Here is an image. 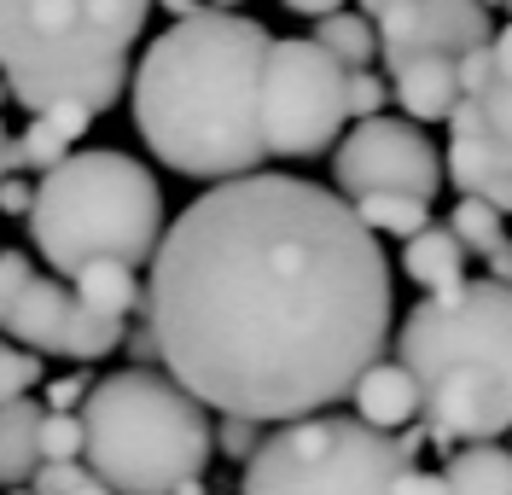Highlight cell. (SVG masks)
Returning <instances> with one entry per match:
<instances>
[{"instance_id":"1","label":"cell","mask_w":512,"mask_h":495,"mask_svg":"<svg viewBox=\"0 0 512 495\" xmlns=\"http://www.w3.org/2000/svg\"><path fill=\"white\" fill-rule=\"evenodd\" d=\"M390 257L350 198L303 175H239L163 228L146 332L163 373L222 420L326 414L390 344Z\"/></svg>"},{"instance_id":"2","label":"cell","mask_w":512,"mask_h":495,"mask_svg":"<svg viewBox=\"0 0 512 495\" xmlns=\"http://www.w3.org/2000/svg\"><path fill=\"white\" fill-rule=\"evenodd\" d=\"M274 35L245 12H198L140 53L134 65V129L163 169L187 181H239L268 164L262 146V65Z\"/></svg>"},{"instance_id":"3","label":"cell","mask_w":512,"mask_h":495,"mask_svg":"<svg viewBox=\"0 0 512 495\" xmlns=\"http://www.w3.org/2000/svg\"><path fill=\"white\" fill-rule=\"evenodd\" d=\"M396 362L419 385L431 443H495L512 431V292L489 274L402 315Z\"/></svg>"},{"instance_id":"4","label":"cell","mask_w":512,"mask_h":495,"mask_svg":"<svg viewBox=\"0 0 512 495\" xmlns=\"http://www.w3.org/2000/svg\"><path fill=\"white\" fill-rule=\"evenodd\" d=\"M152 0H0V76L30 117L53 105L111 111L134 82L128 53Z\"/></svg>"},{"instance_id":"5","label":"cell","mask_w":512,"mask_h":495,"mask_svg":"<svg viewBox=\"0 0 512 495\" xmlns=\"http://www.w3.org/2000/svg\"><path fill=\"white\" fill-rule=\"evenodd\" d=\"M82 431H88L82 466L111 495H181L204 478L216 449L204 402L152 367H123L111 379H94L82 402Z\"/></svg>"},{"instance_id":"6","label":"cell","mask_w":512,"mask_h":495,"mask_svg":"<svg viewBox=\"0 0 512 495\" xmlns=\"http://www.w3.org/2000/svg\"><path fill=\"white\" fill-rule=\"evenodd\" d=\"M30 239L64 280H76L88 263H152L163 245L158 175L117 146L70 152L35 181Z\"/></svg>"},{"instance_id":"7","label":"cell","mask_w":512,"mask_h":495,"mask_svg":"<svg viewBox=\"0 0 512 495\" xmlns=\"http://www.w3.org/2000/svg\"><path fill=\"white\" fill-rule=\"evenodd\" d=\"M414 443V431L384 437L344 414H309L262 437L239 495H396L414 466Z\"/></svg>"},{"instance_id":"8","label":"cell","mask_w":512,"mask_h":495,"mask_svg":"<svg viewBox=\"0 0 512 495\" xmlns=\"http://www.w3.org/2000/svg\"><path fill=\"white\" fill-rule=\"evenodd\" d=\"M256 117L268 158H315L350 123V70L309 35H274Z\"/></svg>"},{"instance_id":"9","label":"cell","mask_w":512,"mask_h":495,"mask_svg":"<svg viewBox=\"0 0 512 495\" xmlns=\"http://www.w3.org/2000/svg\"><path fill=\"white\" fill-rule=\"evenodd\" d=\"M0 332L35 356L64 362H99L123 344V321H105L64 280L35 274L24 251H0Z\"/></svg>"},{"instance_id":"10","label":"cell","mask_w":512,"mask_h":495,"mask_svg":"<svg viewBox=\"0 0 512 495\" xmlns=\"http://www.w3.org/2000/svg\"><path fill=\"white\" fill-rule=\"evenodd\" d=\"M332 181H338V198H350V204L379 193H402L431 204L443 193V152L408 117H373V123H355L338 140Z\"/></svg>"},{"instance_id":"11","label":"cell","mask_w":512,"mask_h":495,"mask_svg":"<svg viewBox=\"0 0 512 495\" xmlns=\"http://www.w3.org/2000/svg\"><path fill=\"white\" fill-rule=\"evenodd\" d=\"M489 12L483 0H402L379 18V59L384 70L419 65V59H466L489 47Z\"/></svg>"},{"instance_id":"12","label":"cell","mask_w":512,"mask_h":495,"mask_svg":"<svg viewBox=\"0 0 512 495\" xmlns=\"http://www.w3.org/2000/svg\"><path fill=\"white\" fill-rule=\"evenodd\" d=\"M443 175L454 181L460 198H478L489 210L512 216V164L483 140L478 129V105L460 99V111L448 117V152H443Z\"/></svg>"},{"instance_id":"13","label":"cell","mask_w":512,"mask_h":495,"mask_svg":"<svg viewBox=\"0 0 512 495\" xmlns=\"http://www.w3.org/2000/svg\"><path fill=\"white\" fill-rule=\"evenodd\" d=\"M350 402H355V420L384 431V437H402V426L419 420V385L408 379L402 362H373L361 379H355Z\"/></svg>"},{"instance_id":"14","label":"cell","mask_w":512,"mask_h":495,"mask_svg":"<svg viewBox=\"0 0 512 495\" xmlns=\"http://www.w3.org/2000/svg\"><path fill=\"white\" fill-rule=\"evenodd\" d=\"M396 82H390V94L402 105V117L408 123H448L454 111H460V59H419V65H402L390 70Z\"/></svg>"},{"instance_id":"15","label":"cell","mask_w":512,"mask_h":495,"mask_svg":"<svg viewBox=\"0 0 512 495\" xmlns=\"http://www.w3.org/2000/svg\"><path fill=\"white\" fill-rule=\"evenodd\" d=\"M94 129V111H82V105H53V111H41L24 123V134H12V152H18V169H59L70 158V146L82 140V134Z\"/></svg>"},{"instance_id":"16","label":"cell","mask_w":512,"mask_h":495,"mask_svg":"<svg viewBox=\"0 0 512 495\" xmlns=\"http://www.w3.org/2000/svg\"><path fill=\"white\" fill-rule=\"evenodd\" d=\"M41 402H0V490H30L41 472Z\"/></svg>"},{"instance_id":"17","label":"cell","mask_w":512,"mask_h":495,"mask_svg":"<svg viewBox=\"0 0 512 495\" xmlns=\"http://www.w3.org/2000/svg\"><path fill=\"white\" fill-rule=\"evenodd\" d=\"M402 274L414 286H425L431 297H443L454 286H466V245L448 233V222H431L425 233H414L402 245Z\"/></svg>"},{"instance_id":"18","label":"cell","mask_w":512,"mask_h":495,"mask_svg":"<svg viewBox=\"0 0 512 495\" xmlns=\"http://www.w3.org/2000/svg\"><path fill=\"white\" fill-rule=\"evenodd\" d=\"M70 292L82 297L94 315H105V321H128L146 303V286H140V274L128 263H88L70 280Z\"/></svg>"},{"instance_id":"19","label":"cell","mask_w":512,"mask_h":495,"mask_svg":"<svg viewBox=\"0 0 512 495\" xmlns=\"http://www.w3.org/2000/svg\"><path fill=\"white\" fill-rule=\"evenodd\" d=\"M443 478L448 495H512V455L495 443H466Z\"/></svg>"},{"instance_id":"20","label":"cell","mask_w":512,"mask_h":495,"mask_svg":"<svg viewBox=\"0 0 512 495\" xmlns=\"http://www.w3.org/2000/svg\"><path fill=\"white\" fill-rule=\"evenodd\" d=\"M309 41H320L344 70H367V59L379 53V24L344 6V12H332V18H320L315 30H309Z\"/></svg>"},{"instance_id":"21","label":"cell","mask_w":512,"mask_h":495,"mask_svg":"<svg viewBox=\"0 0 512 495\" xmlns=\"http://www.w3.org/2000/svg\"><path fill=\"white\" fill-rule=\"evenodd\" d=\"M355 216L361 228L379 233V239H414V233L431 228V204L425 198H402V193H379V198H355Z\"/></svg>"},{"instance_id":"22","label":"cell","mask_w":512,"mask_h":495,"mask_svg":"<svg viewBox=\"0 0 512 495\" xmlns=\"http://www.w3.org/2000/svg\"><path fill=\"white\" fill-rule=\"evenodd\" d=\"M448 233L466 245V257H495L501 245H507V222H501V210H489L478 198H460L454 210H448Z\"/></svg>"},{"instance_id":"23","label":"cell","mask_w":512,"mask_h":495,"mask_svg":"<svg viewBox=\"0 0 512 495\" xmlns=\"http://www.w3.org/2000/svg\"><path fill=\"white\" fill-rule=\"evenodd\" d=\"M472 105H478L483 140H489V146H495V152L512 164V82H501V76H495V82H489Z\"/></svg>"},{"instance_id":"24","label":"cell","mask_w":512,"mask_h":495,"mask_svg":"<svg viewBox=\"0 0 512 495\" xmlns=\"http://www.w3.org/2000/svg\"><path fill=\"white\" fill-rule=\"evenodd\" d=\"M82 449H88L82 414H41V466H53V461H82Z\"/></svg>"},{"instance_id":"25","label":"cell","mask_w":512,"mask_h":495,"mask_svg":"<svg viewBox=\"0 0 512 495\" xmlns=\"http://www.w3.org/2000/svg\"><path fill=\"white\" fill-rule=\"evenodd\" d=\"M41 356L24 350V344H0V402H24V396L41 385Z\"/></svg>"},{"instance_id":"26","label":"cell","mask_w":512,"mask_h":495,"mask_svg":"<svg viewBox=\"0 0 512 495\" xmlns=\"http://www.w3.org/2000/svg\"><path fill=\"white\" fill-rule=\"evenodd\" d=\"M390 105V82L373 70H350V123H373Z\"/></svg>"},{"instance_id":"27","label":"cell","mask_w":512,"mask_h":495,"mask_svg":"<svg viewBox=\"0 0 512 495\" xmlns=\"http://www.w3.org/2000/svg\"><path fill=\"white\" fill-rule=\"evenodd\" d=\"M216 449H222V455H233V461H251L256 449H262L256 420H222V426H216Z\"/></svg>"},{"instance_id":"28","label":"cell","mask_w":512,"mask_h":495,"mask_svg":"<svg viewBox=\"0 0 512 495\" xmlns=\"http://www.w3.org/2000/svg\"><path fill=\"white\" fill-rule=\"evenodd\" d=\"M489 82H495V41H489V47H472V53L460 59V88H466V99H478Z\"/></svg>"},{"instance_id":"29","label":"cell","mask_w":512,"mask_h":495,"mask_svg":"<svg viewBox=\"0 0 512 495\" xmlns=\"http://www.w3.org/2000/svg\"><path fill=\"white\" fill-rule=\"evenodd\" d=\"M82 478H88V466H82V461H53V466H41V472H35L30 490L35 495H70Z\"/></svg>"},{"instance_id":"30","label":"cell","mask_w":512,"mask_h":495,"mask_svg":"<svg viewBox=\"0 0 512 495\" xmlns=\"http://www.w3.org/2000/svg\"><path fill=\"white\" fill-rule=\"evenodd\" d=\"M88 379H53L47 385V414H82V402H88Z\"/></svg>"},{"instance_id":"31","label":"cell","mask_w":512,"mask_h":495,"mask_svg":"<svg viewBox=\"0 0 512 495\" xmlns=\"http://www.w3.org/2000/svg\"><path fill=\"white\" fill-rule=\"evenodd\" d=\"M35 210V187L24 175H12V181H0V216H30Z\"/></svg>"},{"instance_id":"32","label":"cell","mask_w":512,"mask_h":495,"mask_svg":"<svg viewBox=\"0 0 512 495\" xmlns=\"http://www.w3.org/2000/svg\"><path fill=\"white\" fill-rule=\"evenodd\" d=\"M396 495H448V478L443 472H402V484H396Z\"/></svg>"},{"instance_id":"33","label":"cell","mask_w":512,"mask_h":495,"mask_svg":"<svg viewBox=\"0 0 512 495\" xmlns=\"http://www.w3.org/2000/svg\"><path fill=\"white\" fill-rule=\"evenodd\" d=\"M280 6H286V12H297V18H332V12H344V6H350V0H280Z\"/></svg>"},{"instance_id":"34","label":"cell","mask_w":512,"mask_h":495,"mask_svg":"<svg viewBox=\"0 0 512 495\" xmlns=\"http://www.w3.org/2000/svg\"><path fill=\"white\" fill-rule=\"evenodd\" d=\"M495 76L512 82V24L507 30H495Z\"/></svg>"},{"instance_id":"35","label":"cell","mask_w":512,"mask_h":495,"mask_svg":"<svg viewBox=\"0 0 512 495\" xmlns=\"http://www.w3.org/2000/svg\"><path fill=\"white\" fill-rule=\"evenodd\" d=\"M489 280H495V286H507V292H512V239L501 245V251H495V257H489Z\"/></svg>"},{"instance_id":"36","label":"cell","mask_w":512,"mask_h":495,"mask_svg":"<svg viewBox=\"0 0 512 495\" xmlns=\"http://www.w3.org/2000/svg\"><path fill=\"white\" fill-rule=\"evenodd\" d=\"M163 12L175 18V24H187V18H198V12H210L204 0H163Z\"/></svg>"},{"instance_id":"37","label":"cell","mask_w":512,"mask_h":495,"mask_svg":"<svg viewBox=\"0 0 512 495\" xmlns=\"http://www.w3.org/2000/svg\"><path fill=\"white\" fill-rule=\"evenodd\" d=\"M390 6H402V0H361V6H355V12H361V18H373V24H379L384 12H390Z\"/></svg>"},{"instance_id":"38","label":"cell","mask_w":512,"mask_h":495,"mask_svg":"<svg viewBox=\"0 0 512 495\" xmlns=\"http://www.w3.org/2000/svg\"><path fill=\"white\" fill-rule=\"evenodd\" d=\"M70 495H111V490H105V484H99L94 472H88V478H82V484H76V490H70Z\"/></svg>"},{"instance_id":"39","label":"cell","mask_w":512,"mask_h":495,"mask_svg":"<svg viewBox=\"0 0 512 495\" xmlns=\"http://www.w3.org/2000/svg\"><path fill=\"white\" fill-rule=\"evenodd\" d=\"M181 495H204V478H198V484H187V490H181Z\"/></svg>"},{"instance_id":"40","label":"cell","mask_w":512,"mask_h":495,"mask_svg":"<svg viewBox=\"0 0 512 495\" xmlns=\"http://www.w3.org/2000/svg\"><path fill=\"white\" fill-rule=\"evenodd\" d=\"M6 495H35V490H6Z\"/></svg>"},{"instance_id":"41","label":"cell","mask_w":512,"mask_h":495,"mask_svg":"<svg viewBox=\"0 0 512 495\" xmlns=\"http://www.w3.org/2000/svg\"><path fill=\"white\" fill-rule=\"evenodd\" d=\"M0 140H12V134H6V123H0Z\"/></svg>"},{"instance_id":"42","label":"cell","mask_w":512,"mask_h":495,"mask_svg":"<svg viewBox=\"0 0 512 495\" xmlns=\"http://www.w3.org/2000/svg\"><path fill=\"white\" fill-rule=\"evenodd\" d=\"M204 6H210V12H216V0H204Z\"/></svg>"},{"instance_id":"43","label":"cell","mask_w":512,"mask_h":495,"mask_svg":"<svg viewBox=\"0 0 512 495\" xmlns=\"http://www.w3.org/2000/svg\"><path fill=\"white\" fill-rule=\"evenodd\" d=\"M0 99H6V82H0Z\"/></svg>"},{"instance_id":"44","label":"cell","mask_w":512,"mask_h":495,"mask_svg":"<svg viewBox=\"0 0 512 495\" xmlns=\"http://www.w3.org/2000/svg\"><path fill=\"white\" fill-rule=\"evenodd\" d=\"M507 12H512V0H507Z\"/></svg>"}]
</instances>
